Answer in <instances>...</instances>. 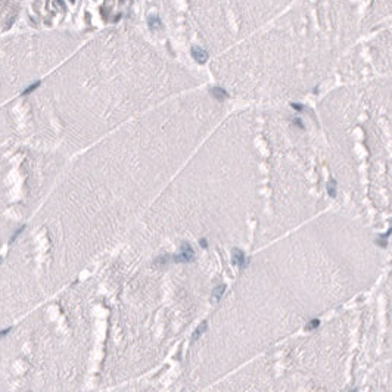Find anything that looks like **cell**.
<instances>
[{
    "instance_id": "obj_7",
    "label": "cell",
    "mask_w": 392,
    "mask_h": 392,
    "mask_svg": "<svg viewBox=\"0 0 392 392\" xmlns=\"http://www.w3.org/2000/svg\"><path fill=\"white\" fill-rule=\"evenodd\" d=\"M38 86H40V81H36L34 84H31V86H28V87H27V89H25V90L22 91V96H27V95H30L31 91H34V90L37 89Z\"/></svg>"
},
{
    "instance_id": "obj_8",
    "label": "cell",
    "mask_w": 392,
    "mask_h": 392,
    "mask_svg": "<svg viewBox=\"0 0 392 392\" xmlns=\"http://www.w3.org/2000/svg\"><path fill=\"white\" fill-rule=\"evenodd\" d=\"M24 229H25V226H22V227H19V229L16 230L15 233H14V235H12V236H10V239H9V243H12V242H15L16 239H18V236H19V235H21V233H22V231H24Z\"/></svg>"
},
{
    "instance_id": "obj_9",
    "label": "cell",
    "mask_w": 392,
    "mask_h": 392,
    "mask_svg": "<svg viewBox=\"0 0 392 392\" xmlns=\"http://www.w3.org/2000/svg\"><path fill=\"white\" fill-rule=\"evenodd\" d=\"M318 326H320V320H318V318H314V320L310 321V324L307 326V330H312V329L318 327Z\"/></svg>"
},
{
    "instance_id": "obj_11",
    "label": "cell",
    "mask_w": 392,
    "mask_h": 392,
    "mask_svg": "<svg viewBox=\"0 0 392 392\" xmlns=\"http://www.w3.org/2000/svg\"><path fill=\"white\" fill-rule=\"evenodd\" d=\"M199 245H200V246H202V248H204V249H207V248H208L207 239H200V240H199Z\"/></svg>"
},
{
    "instance_id": "obj_10",
    "label": "cell",
    "mask_w": 392,
    "mask_h": 392,
    "mask_svg": "<svg viewBox=\"0 0 392 392\" xmlns=\"http://www.w3.org/2000/svg\"><path fill=\"white\" fill-rule=\"evenodd\" d=\"M12 332V327H6V329H3V330H0V338H5L8 333Z\"/></svg>"
},
{
    "instance_id": "obj_13",
    "label": "cell",
    "mask_w": 392,
    "mask_h": 392,
    "mask_svg": "<svg viewBox=\"0 0 392 392\" xmlns=\"http://www.w3.org/2000/svg\"><path fill=\"white\" fill-rule=\"evenodd\" d=\"M0 262H2V258H0Z\"/></svg>"
},
{
    "instance_id": "obj_12",
    "label": "cell",
    "mask_w": 392,
    "mask_h": 392,
    "mask_svg": "<svg viewBox=\"0 0 392 392\" xmlns=\"http://www.w3.org/2000/svg\"><path fill=\"white\" fill-rule=\"evenodd\" d=\"M292 108H293V109H298V111H302L304 109L302 105H298V103H292Z\"/></svg>"
},
{
    "instance_id": "obj_1",
    "label": "cell",
    "mask_w": 392,
    "mask_h": 392,
    "mask_svg": "<svg viewBox=\"0 0 392 392\" xmlns=\"http://www.w3.org/2000/svg\"><path fill=\"white\" fill-rule=\"evenodd\" d=\"M193 259H195V251L192 245L187 242H183L180 245V254L173 257L174 262H192Z\"/></svg>"
},
{
    "instance_id": "obj_4",
    "label": "cell",
    "mask_w": 392,
    "mask_h": 392,
    "mask_svg": "<svg viewBox=\"0 0 392 392\" xmlns=\"http://www.w3.org/2000/svg\"><path fill=\"white\" fill-rule=\"evenodd\" d=\"M211 93L215 96V99H218V100H223V99H226L227 97V91L226 90H223L221 87H214V89L211 90Z\"/></svg>"
},
{
    "instance_id": "obj_2",
    "label": "cell",
    "mask_w": 392,
    "mask_h": 392,
    "mask_svg": "<svg viewBox=\"0 0 392 392\" xmlns=\"http://www.w3.org/2000/svg\"><path fill=\"white\" fill-rule=\"evenodd\" d=\"M231 262L235 266L242 267V268L246 267V258H245L243 251H240L237 248H233V251H231Z\"/></svg>"
},
{
    "instance_id": "obj_6",
    "label": "cell",
    "mask_w": 392,
    "mask_h": 392,
    "mask_svg": "<svg viewBox=\"0 0 392 392\" xmlns=\"http://www.w3.org/2000/svg\"><path fill=\"white\" fill-rule=\"evenodd\" d=\"M327 193L330 195V196H336V181L332 180V181H329L327 183Z\"/></svg>"
},
{
    "instance_id": "obj_3",
    "label": "cell",
    "mask_w": 392,
    "mask_h": 392,
    "mask_svg": "<svg viewBox=\"0 0 392 392\" xmlns=\"http://www.w3.org/2000/svg\"><path fill=\"white\" fill-rule=\"evenodd\" d=\"M205 330H207V321H204V323H200V324L198 326V327H196V330H195V332H193V336H192V342H195V340L198 339V338H199V336H200V335H202V333H204V332H205Z\"/></svg>"
},
{
    "instance_id": "obj_5",
    "label": "cell",
    "mask_w": 392,
    "mask_h": 392,
    "mask_svg": "<svg viewBox=\"0 0 392 392\" xmlns=\"http://www.w3.org/2000/svg\"><path fill=\"white\" fill-rule=\"evenodd\" d=\"M224 292H226V286H224V285H220V286H217V288L212 290V298H214L215 301H220Z\"/></svg>"
}]
</instances>
